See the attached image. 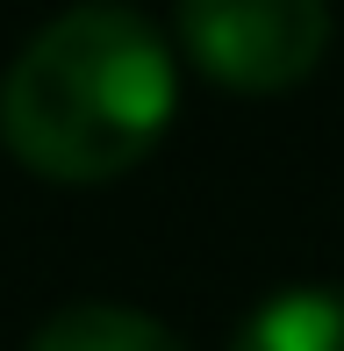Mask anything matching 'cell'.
Instances as JSON below:
<instances>
[{
    "label": "cell",
    "instance_id": "6da1fadb",
    "mask_svg": "<svg viewBox=\"0 0 344 351\" xmlns=\"http://www.w3.org/2000/svg\"><path fill=\"white\" fill-rule=\"evenodd\" d=\"M172 101L180 79L158 29L130 8H72L0 79V143L43 180L93 186L165 136Z\"/></svg>",
    "mask_w": 344,
    "mask_h": 351
},
{
    "label": "cell",
    "instance_id": "3957f363",
    "mask_svg": "<svg viewBox=\"0 0 344 351\" xmlns=\"http://www.w3.org/2000/svg\"><path fill=\"white\" fill-rule=\"evenodd\" d=\"M230 351H344V287H280L244 315Z\"/></svg>",
    "mask_w": 344,
    "mask_h": 351
},
{
    "label": "cell",
    "instance_id": "277c9868",
    "mask_svg": "<svg viewBox=\"0 0 344 351\" xmlns=\"http://www.w3.org/2000/svg\"><path fill=\"white\" fill-rule=\"evenodd\" d=\"M29 351H186L165 323L136 308H115V301H72L51 323L29 337Z\"/></svg>",
    "mask_w": 344,
    "mask_h": 351
},
{
    "label": "cell",
    "instance_id": "7a4b0ae2",
    "mask_svg": "<svg viewBox=\"0 0 344 351\" xmlns=\"http://www.w3.org/2000/svg\"><path fill=\"white\" fill-rule=\"evenodd\" d=\"M180 51L230 93L302 86L330 51L323 0H180Z\"/></svg>",
    "mask_w": 344,
    "mask_h": 351
}]
</instances>
